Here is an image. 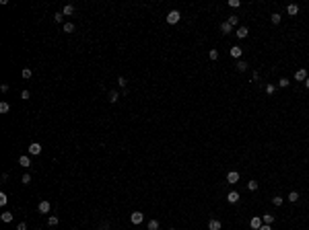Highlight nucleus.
I'll list each match as a JSON object with an SVG mask.
<instances>
[{
  "mask_svg": "<svg viewBox=\"0 0 309 230\" xmlns=\"http://www.w3.org/2000/svg\"><path fill=\"white\" fill-rule=\"evenodd\" d=\"M179 19H182V15H179V10H171V12L167 15V23H169V25H175V23H179Z\"/></svg>",
  "mask_w": 309,
  "mask_h": 230,
  "instance_id": "f257e3e1",
  "label": "nucleus"
},
{
  "mask_svg": "<svg viewBox=\"0 0 309 230\" xmlns=\"http://www.w3.org/2000/svg\"><path fill=\"white\" fill-rule=\"evenodd\" d=\"M142 220H144L142 212H132V216H130V222H132V224H142Z\"/></svg>",
  "mask_w": 309,
  "mask_h": 230,
  "instance_id": "f03ea898",
  "label": "nucleus"
},
{
  "mask_svg": "<svg viewBox=\"0 0 309 230\" xmlns=\"http://www.w3.org/2000/svg\"><path fill=\"white\" fill-rule=\"evenodd\" d=\"M37 210H39V214H49V210H52V203L49 201H39V206H37Z\"/></svg>",
  "mask_w": 309,
  "mask_h": 230,
  "instance_id": "7ed1b4c3",
  "label": "nucleus"
},
{
  "mask_svg": "<svg viewBox=\"0 0 309 230\" xmlns=\"http://www.w3.org/2000/svg\"><path fill=\"white\" fill-rule=\"evenodd\" d=\"M237 181H239V173H237V171H231V173H227V183H231V185H235Z\"/></svg>",
  "mask_w": 309,
  "mask_h": 230,
  "instance_id": "20e7f679",
  "label": "nucleus"
},
{
  "mask_svg": "<svg viewBox=\"0 0 309 230\" xmlns=\"http://www.w3.org/2000/svg\"><path fill=\"white\" fill-rule=\"evenodd\" d=\"M235 35H237V39H245L247 35H250V29H247V27H237Z\"/></svg>",
  "mask_w": 309,
  "mask_h": 230,
  "instance_id": "39448f33",
  "label": "nucleus"
},
{
  "mask_svg": "<svg viewBox=\"0 0 309 230\" xmlns=\"http://www.w3.org/2000/svg\"><path fill=\"white\" fill-rule=\"evenodd\" d=\"M295 80H299V82H305V80H307V70H305V68L297 70V72H295Z\"/></svg>",
  "mask_w": 309,
  "mask_h": 230,
  "instance_id": "423d86ee",
  "label": "nucleus"
},
{
  "mask_svg": "<svg viewBox=\"0 0 309 230\" xmlns=\"http://www.w3.org/2000/svg\"><path fill=\"white\" fill-rule=\"evenodd\" d=\"M262 224H264V222H262L260 216H254V218L250 220V226H251L254 230H260V226H262Z\"/></svg>",
  "mask_w": 309,
  "mask_h": 230,
  "instance_id": "0eeeda50",
  "label": "nucleus"
},
{
  "mask_svg": "<svg viewBox=\"0 0 309 230\" xmlns=\"http://www.w3.org/2000/svg\"><path fill=\"white\" fill-rule=\"evenodd\" d=\"M29 154H33V156H37V154H41V146L37 142L29 144Z\"/></svg>",
  "mask_w": 309,
  "mask_h": 230,
  "instance_id": "6e6552de",
  "label": "nucleus"
},
{
  "mask_svg": "<svg viewBox=\"0 0 309 230\" xmlns=\"http://www.w3.org/2000/svg\"><path fill=\"white\" fill-rule=\"evenodd\" d=\"M227 201H229V203H237V201H239V193H237V191H229V193H227Z\"/></svg>",
  "mask_w": 309,
  "mask_h": 230,
  "instance_id": "1a4fd4ad",
  "label": "nucleus"
},
{
  "mask_svg": "<svg viewBox=\"0 0 309 230\" xmlns=\"http://www.w3.org/2000/svg\"><path fill=\"white\" fill-rule=\"evenodd\" d=\"M19 164H21L23 169H29V167H31V158H29V156H25V154H23V156L19 158Z\"/></svg>",
  "mask_w": 309,
  "mask_h": 230,
  "instance_id": "9d476101",
  "label": "nucleus"
},
{
  "mask_svg": "<svg viewBox=\"0 0 309 230\" xmlns=\"http://www.w3.org/2000/svg\"><path fill=\"white\" fill-rule=\"evenodd\" d=\"M223 224L219 220H208V230H221Z\"/></svg>",
  "mask_w": 309,
  "mask_h": 230,
  "instance_id": "9b49d317",
  "label": "nucleus"
},
{
  "mask_svg": "<svg viewBox=\"0 0 309 230\" xmlns=\"http://www.w3.org/2000/svg\"><path fill=\"white\" fill-rule=\"evenodd\" d=\"M107 99H109V103H118V101H120V93H118V91H109Z\"/></svg>",
  "mask_w": 309,
  "mask_h": 230,
  "instance_id": "f8f14e48",
  "label": "nucleus"
},
{
  "mask_svg": "<svg viewBox=\"0 0 309 230\" xmlns=\"http://www.w3.org/2000/svg\"><path fill=\"white\" fill-rule=\"evenodd\" d=\"M235 68H237V72H245L247 70V62L245 60H239V62L235 64Z\"/></svg>",
  "mask_w": 309,
  "mask_h": 230,
  "instance_id": "ddd939ff",
  "label": "nucleus"
},
{
  "mask_svg": "<svg viewBox=\"0 0 309 230\" xmlns=\"http://www.w3.org/2000/svg\"><path fill=\"white\" fill-rule=\"evenodd\" d=\"M286 12H289L291 17L299 15V6H297V4H289V6H286Z\"/></svg>",
  "mask_w": 309,
  "mask_h": 230,
  "instance_id": "4468645a",
  "label": "nucleus"
},
{
  "mask_svg": "<svg viewBox=\"0 0 309 230\" xmlns=\"http://www.w3.org/2000/svg\"><path fill=\"white\" fill-rule=\"evenodd\" d=\"M241 54H243V51H241L239 45H233V47H231V56H233V58H241Z\"/></svg>",
  "mask_w": 309,
  "mask_h": 230,
  "instance_id": "2eb2a0df",
  "label": "nucleus"
},
{
  "mask_svg": "<svg viewBox=\"0 0 309 230\" xmlns=\"http://www.w3.org/2000/svg\"><path fill=\"white\" fill-rule=\"evenodd\" d=\"M72 12H74V6H72V4H66V6L62 8V15H64V17H70Z\"/></svg>",
  "mask_w": 309,
  "mask_h": 230,
  "instance_id": "dca6fc26",
  "label": "nucleus"
},
{
  "mask_svg": "<svg viewBox=\"0 0 309 230\" xmlns=\"http://www.w3.org/2000/svg\"><path fill=\"white\" fill-rule=\"evenodd\" d=\"M227 23H229L231 27H237V25H239V17H237V15H231L229 19H227Z\"/></svg>",
  "mask_w": 309,
  "mask_h": 230,
  "instance_id": "f3484780",
  "label": "nucleus"
},
{
  "mask_svg": "<svg viewBox=\"0 0 309 230\" xmlns=\"http://www.w3.org/2000/svg\"><path fill=\"white\" fill-rule=\"evenodd\" d=\"M286 199H289L291 203H295V201H299V193H297V191H291L289 195H286Z\"/></svg>",
  "mask_w": 309,
  "mask_h": 230,
  "instance_id": "a211bd4d",
  "label": "nucleus"
},
{
  "mask_svg": "<svg viewBox=\"0 0 309 230\" xmlns=\"http://www.w3.org/2000/svg\"><path fill=\"white\" fill-rule=\"evenodd\" d=\"M221 31H223V33H225V35H229L231 31H233V27H231V25H229V23H227V21H225V23L221 25Z\"/></svg>",
  "mask_w": 309,
  "mask_h": 230,
  "instance_id": "6ab92c4d",
  "label": "nucleus"
},
{
  "mask_svg": "<svg viewBox=\"0 0 309 230\" xmlns=\"http://www.w3.org/2000/svg\"><path fill=\"white\" fill-rule=\"evenodd\" d=\"M262 222H264V224H272V222H274V216L264 214V216H262Z\"/></svg>",
  "mask_w": 309,
  "mask_h": 230,
  "instance_id": "aec40b11",
  "label": "nucleus"
},
{
  "mask_svg": "<svg viewBox=\"0 0 309 230\" xmlns=\"http://www.w3.org/2000/svg\"><path fill=\"white\" fill-rule=\"evenodd\" d=\"M62 29H64V33H72L74 31V23H64Z\"/></svg>",
  "mask_w": 309,
  "mask_h": 230,
  "instance_id": "412c9836",
  "label": "nucleus"
},
{
  "mask_svg": "<svg viewBox=\"0 0 309 230\" xmlns=\"http://www.w3.org/2000/svg\"><path fill=\"white\" fill-rule=\"evenodd\" d=\"M21 76H23V78H31V76H33V70H31V68H23Z\"/></svg>",
  "mask_w": 309,
  "mask_h": 230,
  "instance_id": "4be33fe9",
  "label": "nucleus"
},
{
  "mask_svg": "<svg viewBox=\"0 0 309 230\" xmlns=\"http://www.w3.org/2000/svg\"><path fill=\"white\" fill-rule=\"evenodd\" d=\"M280 19H282V17H280L278 12H274V15H270V21H272V25H278V23H280Z\"/></svg>",
  "mask_w": 309,
  "mask_h": 230,
  "instance_id": "5701e85b",
  "label": "nucleus"
},
{
  "mask_svg": "<svg viewBox=\"0 0 309 230\" xmlns=\"http://www.w3.org/2000/svg\"><path fill=\"white\" fill-rule=\"evenodd\" d=\"M147 228H148V230H159V222H157V220H151V222L147 224Z\"/></svg>",
  "mask_w": 309,
  "mask_h": 230,
  "instance_id": "b1692460",
  "label": "nucleus"
},
{
  "mask_svg": "<svg viewBox=\"0 0 309 230\" xmlns=\"http://www.w3.org/2000/svg\"><path fill=\"white\" fill-rule=\"evenodd\" d=\"M282 201H285V199H282L280 195H274V197H272V203H274L276 208H278V206H282Z\"/></svg>",
  "mask_w": 309,
  "mask_h": 230,
  "instance_id": "393cba45",
  "label": "nucleus"
},
{
  "mask_svg": "<svg viewBox=\"0 0 309 230\" xmlns=\"http://www.w3.org/2000/svg\"><path fill=\"white\" fill-rule=\"evenodd\" d=\"M2 222H13V212H4L2 214Z\"/></svg>",
  "mask_w": 309,
  "mask_h": 230,
  "instance_id": "a878e982",
  "label": "nucleus"
},
{
  "mask_svg": "<svg viewBox=\"0 0 309 230\" xmlns=\"http://www.w3.org/2000/svg\"><path fill=\"white\" fill-rule=\"evenodd\" d=\"M8 109H10V105L6 103V101H2V103H0V113H8Z\"/></svg>",
  "mask_w": 309,
  "mask_h": 230,
  "instance_id": "bb28decb",
  "label": "nucleus"
},
{
  "mask_svg": "<svg viewBox=\"0 0 309 230\" xmlns=\"http://www.w3.org/2000/svg\"><path fill=\"white\" fill-rule=\"evenodd\" d=\"M289 84H291V80H289V78H280V80H278V86H280V88H286Z\"/></svg>",
  "mask_w": 309,
  "mask_h": 230,
  "instance_id": "cd10ccee",
  "label": "nucleus"
},
{
  "mask_svg": "<svg viewBox=\"0 0 309 230\" xmlns=\"http://www.w3.org/2000/svg\"><path fill=\"white\" fill-rule=\"evenodd\" d=\"M118 84L122 86V91H126V86H128V80L124 78V76H120V78H118Z\"/></svg>",
  "mask_w": 309,
  "mask_h": 230,
  "instance_id": "c85d7f7f",
  "label": "nucleus"
},
{
  "mask_svg": "<svg viewBox=\"0 0 309 230\" xmlns=\"http://www.w3.org/2000/svg\"><path fill=\"white\" fill-rule=\"evenodd\" d=\"M274 93H276L274 84H266V95H274Z\"/></svg>",
  "mask_w": 309,
  "mask_h": 230,
  "instance_id": "c756f323",
  "label": "nucleus"
},
{
  "mask_svg": "<svg viewBox=\"0 0 309 230\" xmlns=\"http://www.w3.org/2000/svg\"><path fill=\"white\" fill-rule=\"evenodd\" d=\"M58 222H60V220L56 218V216H49V218H48V224H49V226H58Z\"/></svg>",
  "mask_w": 309,
  "mask_h": 230,
  "instance_id": "7c9ffc66",
  "label": "nucleus"
},
{
  "mask_svg": "<svg viewBox=\"0 0 309 230\" xmlns=\"http://www.w3.org/2000/svg\"><path fill=\"white\" fill-rule=\"evenodd\" d=\"M247 189H250V191H255V189H258V181H250V183H247Z\"/></svg>",
  "mask_w": 309,
  "mask_h": 230,
  "instance_id": "2f4dec72",
  "label": "nucleus"
},
{
  "mask_svg": "<svg viewBox=\"0 0 309 230\" xmlns=\"http://www.w3.org/2000/svg\"><path fill=\"white\" fill-rule=\"evenodd\" d=\"M21 183H23V185H29V183H31V177H29V173H27V175H23V179H21Z\"/></svg>",
  "mask_w": 309,
  "mask_h": 230,
  "instance_id": "473e14b6",
  "label": "nucleus"
},
{
  "mask_svg": "<svg viewBox=\"0 0 309 230\" xmlns=\"http://www.w3.org/2000/svg\"><path fill=\"white\" fill-rule=\"evenodd\" d=\"M210 60H212V62L219 60V51H216V49H210Z\"/></svg>",
  "mask_w": 309,
  "mask_h": 230,
  "instance_id": "72a5a7b5",
  "label": "nucleus"
},
{
  "mask_svg": "<svg viewBox=\"0 0 309 230\" xmlns=\"http://www.w3.org/2000/svg\"><path fill=\"white\" fill-rule=\"evenodd\" d=\"M6 201H8L6 193H0V206H6Z\"/></svg>",
  "mask_w": 309,
  "mask_h": 230,
  "instance_id": "f704fd0d",
  "label": "nucleus"
},
{
  "mask_svg": "<svg viewBox=\"0 0 309 230\" xmlns=\"http://www.w3.org/2000/svg\"><path fill=\"white\" fill-rule=\"evenodd\" d=\"M62 19H64L62 12H56V15H54V21H56V23H62Z\"/></svg>",
  "mask_w": 309,
  "mask_h": 230,
  "instance_id": "c9c22d12",
  "label": "nucleus"
},
{
  "mask_svg": "<svg viewBox=\"0 0 309 230\" xmlns=\"http://www.w3.org/2000/svg\"><path fill=\"white\" fill-rule=\"evenodd\" d=\"M239 4H241L239 0H229V6H231V8H237Z\"/></svg>",
  "mask_w": 309,
  "mask_h": 230,
  "instance_id": "e433bc0d",
  "label": "nucleus"
},
{
  "mask_svg": "<svg viewBox=\"0 0 309 230\" xmlns=\"http://www.w3.org/2000/svg\"><path fill=\"white\" fill-rule=\"evenodd\" d=\"M258 78H260V72H258V70H255V72H251V80H254V82H255V80H258Z\"/></svg>",
  "mask_w": 309,
  "mask_h": 230,
  "instance_id": "4c0bfd02",
  "label": "nucleus"
},
{
  "mask_svg": "<svg viewBox=\"0 0 309 230\" xmlns=\"http://www.w3.org/2000/svg\"><path fill=\"white\" fill-rule=\"evenodd\" d=\"M17 230H27V224H25V222H21V224L17 226Z\"/></svg>",
  "mask_w": 309,
  "mask_h": 230,
  "instance_id": "58836bf2",
  "label": "nucleus"
},
{
  "mask_svg": "<svg viewBox=\"0 0 309 230\" xmlns=\"http://www.w3.org/2000/svg\"><path fill=\"white\" fill-rule=\"evenodd\" d=\"M260 230H272V226H270V224H262Z\"/></svg>",
  "mask_w": 309,
  "mask_h": 230,
  "instance_id": "ea45409f",
  "label": "nucleus"
},
{
  "mask_svg": "<svg viewBox=\"0 0 309 230\" xmlns=\"http://www.w3.org/2000/svg\"><path fill=\"white\" fill-rule=\"evenodd\" d=\"M101 230H109V224H107V222H103V224H101Z\"/></svg>",
  "mask_w": 309,
  "mask_h": 230,
  "instance_id": "a19ab883",
  "label": "nucleus"
},
{
  "mask_svg": "<svg viewBox=\"0 0 309 230\" xmlns=\"http://www.w3.org/2000/svg\"><path fill=\"white\" fill-rule=\"evenodd\" d=\"M303 84H305V88H307V91H309V76H307V80H305Z\"/></svg>",
  "mask_w": 309,
  "mask_h": 230,
  "instance_id": "79ce46f5",
  "label": "nucleus"
},
{
  "mask_svg": "<svg viewBox=\"0 0 309 230\" xmlns=\"http://www.w3.org/2000/svg\"><path fill=\"white\" fill-rule=\"evenodd\" d=\"M169 230H175V228H169Z\"/></svg>",
  "mask_w": 309,
  "mask_h": 230,
  "instance_id": "37998d69",
  "label": "nucleus"
}]
</instances>
